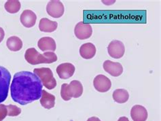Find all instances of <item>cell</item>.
<instances>
[{
	"label": "cell",
	"instance_id": "22",
	"mask_svg": "<svg viewBox=\"0 0 161 121\" xmlns=\"http://www.w3.org/2000/svg\"><path fill=\"white\" fill-rule=\"evenodd\" d=\"M8 116V111L6 105L0 104V121H2Z\"/></svg>",
	"mask_w": 161,
	"mask_h": 121
},
{
	"label": "cell",
	"instance_id": "19",
	"mask_svg": "<svg viewBox=\"0 0 161 121\" xmlns=\"http://www.w3.org/2000/svg\"><path fill=\"white\" fill-rule=\"evenodd\" d=\"M112 96L114 101L118 103H125L129 99L128 91L122 89H118L114 91Z\"/></svg>",
	"mask_w": 161,
	"mask_h": 121
},
{
	"label": "cell",
	"instance_id": "3",
	"mask_svg": "<svg viewBox=\"0 0 161 121\" xmlns=\"http://www.w3.org/2000/svg\"><path fill=\"white\" fill-rule=\"evenodd\" d=\"M83 93V86L78 80H73L70 84H63L61 89V96L65 102H68L72 97L78 98Z\"/></svg>",
	"mask_w": 161,
	"mask_h": 121
},
{
	"label": "cell",
	"instance_id": "17",
	"mask_svg": "<svg viewBox=\"0 0 161 121\" xmlns=\"http://www.w3.org/2000/svg\"><path fill=\"white\" fill-rule=\"evenodd\" d=\"M58 23L56 21H52L46 18H43L40 20L39 24V29L42 32L51 33L57 30Z\"/></svg>",
	"mask_w": 161,
	"mask_h": 121
},
{
	"label": "cell",
	"instance_id": "8",
	"mask_svg": "<svg viewBox=\"0 0 161 121\" xmlns=\"http://www.w3.org/2000/svg\"><path fill=\"white\" fill-rule=\"evenodd\" d=\"M74 33L79 40H86L91 37L92 28L90 24H85L82 21L79 22L75 27Z\"/></svg>",
	"mask_w": 161,
	"mask_h": 121
},
{
	"label": "cell",
	"instance_id": "25",
	"mask_svg": "<svg viewBox=\"0 0 161 121\" xmlns=\"http://www.w3.org/2000/svg\"><path fill=\"white\" fill-rule=\"evenodd\" d=\"M118 121H129V118L126 117V116H122L118 120Z\"/></svg>",
	"mask_w": 161,
	"mask_h": 121
},
{
	"label": "cell",
	"instance_id": "23",
	"mask_svg": "<svg viewBox=\"0 0 161 121\" xmlns=\"http://www.w3.org/2000/svg\"><path fill=\"white\" fill-rule=\"evenodd\" d=\"M4 36H5V32H4V30H3V28L0 27V43L3 41Z\"/></svg>",
	"mask_w": 161,
	"mask_h": 121
},
{
	"label": "cell",
	"instance_id": "11",
	"mask_svg": "<svg viewBox=\"0 0 161 121\" xmlns=\"http://www.w3.org/2000/svg\"><path fill=\"white\" fill-rule=\"evenodd\" d=\"M75 68L73 64L69 63H65L59 65L57 68L58 76L63 80H67L74 74Z\"/></svg>",
	"mask_w": 161,
	"mask_h": 121
},
{
	"label": "cell",
	"instance_id": "6",
	"mask_svg": "<svg viewBox=\"0 0 161 121\" xmlns=\"http://www.w3.org/2000/svg\"><path fill=\"white\" fill-rule=\"evenodd\" d=\"M46 12L48 15L53 18L58 19L64 14L65 8L61 2L58 0H53L48 3L46 6Z\"/></svg>",
	"mask_w": 161,
	"mask_h": 121
},
{
	"label": "cell",
	"instance_id": "20",
	"mask_svg": "<svg viewBox=\"0 0 161 121\" xmlns=\"http://www.w3.org/2000/svg\"><path fill=\"white\" fill-rule=\"evenodd\" d=\"M21 7L20 2L18 0H8L4 5L6 10L10 14H15L18 12Z\"/></svg>",
	"mask_w": 161,
	"mask_h": 121
},
{
	"label": "cell",
	"instance_id": "7",
	"mask_svg": "<svg viewBox=\"0 0 161 121\" xmlns=\"http://www.w3.org/2000/svg\"><path fill=\"white\" fill-rule=\"evenodd\" d=\"M108 52L114 59H120L125 55V45L119 40H113L108 45Z\"/></svg>",
	"mask_w": 161,
	"mask_h": 121
},
{
	"label": "cell",
	"instance_id": "16",
	"mask_svg": "<svg viewBox=\"0 0 161 121\" xmlns=\"http://www.w3.org/2000/svg\"><path fill=\"white\" fill-rule=\"evenodd\" d=\"M42 106L46 109L50 110L55 106V97L45 90H42V97L40 98Z\"/></svg>",
	"mask_w": 161,
	"mask_h": 121
},
{
	"label": "cell",
	"instance_id": "10",
	"mask_svg": "<svg viewBox=\"0 0 161 121\" xmlns=\"http://www.w3.org/2000/svg\"><path fill=\"white\" fill-rule=\"evenodd\" d=\"M104 70L114 77H118L123 72V67L118 62L107 60L103 63Z\"/></svg>",
	"mask_w": 161,
	"mask_h": 121
},
{
	"label": "cell",
	"instance_id": "24",
	"mask_svg": "<svg viewBox=\"0 0 161 121\" xmlns=\"http://www.w3.org/2000/svg\"><path fill=\"white\" fill-rule=\"evenodd\" d=\"M87 121H101L99 118L96 117V116H92L87 120Z\"/></svg>",
	"mask_w": 161,
	"mask_h": 121
},
{
	"label": "cell",
	"instance_id": "9",
	"mask_svg": "<svg viewBox=\"0 0 161 121\" xmlns=\"http://www.w3.org/2000/svg\"><path fill=\"white\" fill-rule=\"evenodd\" d=\"M93 85L96 91L100 93H105L111 89L112 82L107 76L99 74L93 80Z\"/></svg>",
	"mask_w": 161,
	"mask_h": 121
},
{
	"label": "cell",
	"instance_id": "21",
	"mask_svg": "<svg viewBox=\"0 0 161 121\" xmlns=\"http://www.w3.org/2000/svg\"><path fill=\"white\" fill-rule=\"evenodd\" d=\"M7 111H8V116H17L21 113V109L20 107L14 105H8L6 106Z\"/></svg>",
	"mask_w": 161,
	"mask_h": 121
},
{
	"label": "cell",
	"instance_id": "1",
	"mask_svg": "<svg viewBox=\"0 0 161 121\" xmlns=\"http://www.w3.org/2000/svg\"><path fill=\"white\" fill-rule=\"evenodd\" d=\"M43 85L36 74L30 72H20L14 74L10 93L14 102L25 106L42 97Z\"/></svg>",
	"mask_w": 161,
	"mask_h": 121
},
{
	"label": "cell",
	"instance_id": "13",
	"mask_svg": "<svg viewBox=\"0 0 161 121\" xmlns=\"http://www.w3.org/2000/svg\"><path fill=\"white\" fill-rule=\"evenodd\" d=\"M130 116L133 121H146L148 114L146 108L140 105H135L130 110Z\"/></svg>",
	"mask_w": 161,
	"mask_h": 121
},
{
	"label": "cell",
	"instance_id": "2",
	"mask_svg": "<svg viewBox=\"0 0 161 121\" xmlns=\"http://www.w3.org/2000/svg\"><path fill=\"white\" fill-rule=\"evenodd\" d=\"M25 59L31 65L50 64L57 61V56L53 52H46L44 54H40L35 48H29L25 53Z\"/></svg>",
	"mask_w": 161,
	"mask_h": 121
},
{
	"label": "cell",
	"instance_id": "18",
	"mask_svg": "<svg viewBox=\"0 0 161 121\" xmlns=\"http://www.w3.org/2000/svg\"><path fill=\"white\" fill-rule=\"evenodd\" d=\"M6 45L10 51L16 52L23 48V41L17 36H11L7 40Z\"/></svg>",
	"mask_w": 161,
	"mask_h": 121
},
{
	"label": "cell",
	"instance_id": "15",
	"mask_svg": "<svg viewBox=\"0 0 161 121\" xmlns=\"http://www.w3.org/2000/svg\"><path fill=\"white\" fill-rule=\"evenodd\" d=\"M96 52L95 46L91 42L84 44L80 48V55L85 59H92L95 57Z\"/></svg>",
	"mask_w": 161,
	"mask_h": 121
},
{
	"label": "cell",
	"instance_id": "5",
	"mask_svg": "<svg viewBox=\"0 0 161 121\" xmlns=\"http://www.w3.org/2000/svg\"><path fill=\"white\" fill-rule=\"evenodd\" d=\"M11 74L7 69L0 66V103L8 98Z\"/></svg>",
	"mask_w": 161,
	"mask_h": 121
},
{
	"label": "cell",
	"instance_id": "4",
	"mask_svg": "<svg viewBox=\"0 0 161 121\" xmlns=\"http://www.w3.org/2000/svg\"><path fill=\"white\" fill-rule=\"evenodd\" d=\"M33 72L40 79V80L46 89L53 90L57 86V80L54 78L52 70L48 68H36Z\"/></svg>",
	"mask_w": 161,
	"mask_h": 121
},
{
	"label": "cell",
	"instance_id": "14",
	"mask_svg": "<svg viewBox=\"0 0 161 121\" xmlns=\"http://www.w3.org/2000/svg\"><path fill=\"white\" fill-rule=\"evenodd\" d=\"M37 46L42 51H50L54 52L56 51L57 45L55 40L50 37H43L39 40L37 42Z\"/></svg>",
	"mask_w": 161,
	"mask_h": 121
},
{
	"label": "cell",
	"instance_id": "12",
	"mask_svg": "<svg viewBox=\"0 0 161 121\" xmlns=\"http://www.w3.org/2000/svg\"><path fill=\"white\" fill-rule=\"evenodd\" d=\"M37 16L34 12L31 10H24L20 16V23L27 28L33 27L36 25Z\"/></svg>",
	"mask_w": 161,
	"mask_h": 121
}]
</instances>
